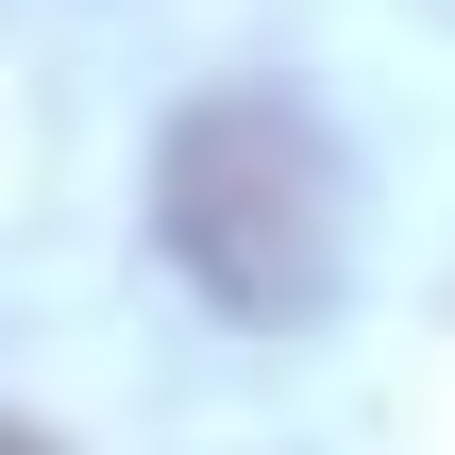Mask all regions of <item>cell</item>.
I'll return each instance as SVG.
<instances>
[{
  "mask_svg": "<svg viewBox=\"0 0 455 455\" xmlns=\"http://www.w3.org/2000/svg\"><path fill=\"white\" fill-rule=\"evenodd\" d=\"M152 236L220 321H321L355 253V169L287 84H203L152 152Z\"/></svg>",
  "mask_w": 455,
  "mask_h": 455,
  "instance_id": "6da1fadb",
  "label": "cell"
},
{
  "mask_svg": "<svg viewBox=\"0 0 455 455\" xmlns=\"http://www.w3.org/2000/svg\"><path fill=\"white\" fill-rule=\"evenodd\" d=\"M0 455H51V439H34V422H0Z\"/></svg>",
  "mask_w": 455,
  "mask_h": 455,
  "instance_id": "7a4b0ae2",
  "label": "cell"
}]
</instances>
